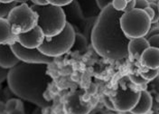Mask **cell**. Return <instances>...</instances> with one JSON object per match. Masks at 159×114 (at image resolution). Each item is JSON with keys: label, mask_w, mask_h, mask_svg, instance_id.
<instances>
[{"label": "cell", "mask_w": 159, "mask_h": 114, "mask_svg": "<svg viewBox=\"0 0 159 114\" xmlns=\"http://www.w3.org/2000/svg\"><path fill=\"white\" fill-rule=\"evenodd\" d=\"M122 14L123 12L116 11L109 5L100 11L94 22L90 42L100 56L111 60H122L129 57V39L120 26Z\"/></svg>", "instance_id": "cell-1"}, {"label": "cell", "mask_w": 159, "mask_h": 114, "mask_svg": "<svg viewBox=\"0 0 159 114\" xmlns=\"http://www.w3.org/2000/svg\"><path fill=\"white\" fill-rule=\"evenodd\" d=\"M48 64L20 62L10 69L7 74L9 89L20 99L48 108L52 103L44 98V93L51 82L47 74Z\"/></svg>", "instance_id": "cell-2"}, {"label": "cell", "mask_w": 159, "mask_h": 114, "mask_svg": "<svg viewBox=\"0 0 159 114\" xmlns=\"http://www.w3.org/2000/svg\"><path fill=\"white\" fill-rule=\"evenodd\" d=\"M31 7L38 16L37 25L45 37L55 36L64 29L67 18L62 7L50 4L45 6L33 5Z\"/></svg>", "instance_id": "cell-3"}, {"label": "cell", "mask_w": 159, "mask_h": 114, "mask_svg": "<svg viewBox=\"0 0 159 114\" xmlns=\"http://www.w3.org/2000/svg\"><path fill=\"white\" fill-rule=\"evenodd\" d=\"M120 26L125 35L130 40L146 37L151 30L152 23L151 18L145 11L134 8L122 14Z\"/></svg>", "instance_id": "cell-4"}, {"label": "cell", "mask_w": 159, "mask_h": 114, "mask_svg": "<svg viewBox=\"0 0 159 114\" xmlns=\"http://www.w3.org/2000/svg\"><path fill=\"white\" fill-rule=\"evenodd\" d=\"M75 30L69 22L66 23L64 29L55 36L44 37L43 43L38 48L40 52L52 58L61 56L73 47L75 42Z\"/></svg>", "instance_id": "cell-5"}, {"label": "cell", "mask_w": 159, "mask_h": 114, "mask_svg": "<svg viewBox=\"0 0 159 114\" xmlns=\"http://www.w3.org/2000/svg\"><path fill=\"white\" fill-rule=\"evenodd\" d=\"M15 35L26 33L37 26L38 16L26 3L17 5L7 18Z\"/></svg>", "instance_id": "cell-6"}, {"label": "cell", "mask_w": 159, "mask_h": 114, "mask_svg": "<svg viewBox=\"0 0 159 114\" xmlns=\"http://www.w3.org/2000/svg\"><path fill=\"white\" fill-rule=\"evenodd\" d=\"M11 48L20 62L26 63H45L49 64L52 62L53 58L44 55L38 49H29L22 46L17 41L13 42Z\"/></svg>", "instance_id": "cell-7"}, {"label": "cell", "mask_w": 159, "mask_h": 114, "mask_svg": "<svg viewBox=\"0 0 159 114\" xmlns=\"http://www.w3.org/2000/svg\"><path fill=\"white\" fill-rule=\"evenodd\" d=\"M140 92L133 91L131 89L119 90L116 96L111 100L114 110L119 112H130L139 102Z\"/></svg>", "instance_id": "cell-8"}, {"label": "cell", "mask_w": 159, "mask_h": 114, "mask_svg": "<svg viewBox=\"0 0 159 114\" xmlns=\"http://www.w3.org/2000/svg\"><path fill=\"white\" fill-rule=\"evenodd\" d=\"M44 34L39 26H35L34 29L26 33H21L16 35V41L25 48L38 49L44 39Z\"/></svg>", "instance_id": "cell-9"}, {"label": "cell", "mask_w": 159, "mask_h": 114, "mask_svg": "<svg viewBox=\"0 0 159 114\" xmlns=\"http://www.w3.org/2000/svg\"><path fill=\"white\" fill-rule=\"evenodd\" d=\"M20 61L14 53L11 44H0V67L6 70H10L15 67Z\"/></svg>", "instance_id": "cell-10"}, {"label": "cell", "mask_w": 159, "mask_h": 114, "mask_svg": "<svg viewBox=\"0 0 159 114\" xmlns=\"http://www.w3.org/2000/svg\"><path fill=\"white\" fill-rule=\"evenodd\" d=\"M139 61L142 66L148 69L157 70L159 69V49L149 46L141 54Z\"/></svg>", "instance_id": "cell-11"}, {"label": "cell", "mask_w": 159, "mask_h": 114, "mask_svg": "<svg viewBox=\"0 0 159 114\" xmlns=\"http://www.w3.org/2000/svg\"><path fill=\"white\" fill-rule=\"evenodd\" d=\"M153 108V96L147 90L140 92V98L137 105L130 111L132 114H147Z\"/></svg>", "instance_id": "cell-12"}, {"label": "cell", "mask_w": 159, "mask_h": 114, "mask_svg": "<svg viewBox=\"0 0 159 114\" xmlns=\"http://www.w3.org/2000/svg\"><path fill=\"white\" fill-rule=\"evenodd\" d=\"M149 43L148 39L146 37H141V38H135V39H130L128 45V52L129 56L133 57L136 60L140 59L141 54L143 52L148 48Z\"/></svg>", "instance_id": "cell-13"}, {"label": "cell", "mask_w": 159, "mask_h": 114, "mask_svg": "<svg viewBox=\"0 0 159 114\" xmlns=\"http://www.w3.org/2000/svg\"><path fill=\"white\" fill-rule=\"evenodd\" d=\"M16 41V35L14 34L12 27L7 18H0V44L12 43Z\"/></svg>", "instance_id": "cell-14"}, {"label": "cell", "mask_w": 159, "mask_h": 114, "mask_svg": "<svg viewBox=\"0 0 159 114\" xmlns=\"http://www.w3.org/2000/svg\"><path fill=\"white\" fill-rule=\"evenodd\" d=\"M65 111L68 114H88L90 108L81 103L78 97H72L65 104Z\"/></svg>", "instance_id": "cell-15"}, {"label": "cell", "mask_w": 159, "mask_h": 114, "mask_svg": "<svg viewBox=\"0 0 159 114\" xmlns=\"http://www.w3.org/2000/svg\"><path fill=\"white\" fill-rule=\"evenodd\" d=\"M65 7H66V11L64 12L65 13L67 12L68 14H70V17L72 18L74 22H80V23L85 22L86 18L77 0H73L70 5L66 6Z\"/></svg>", "instance_id": "cell-16"}, {"label": "cell", "mask_w": 159, "mask_h": 114, "mask_svg": "<svg viewBox=\"0 0 159 114\" xmlns=\"http://www.w3.org/2000/svg\"><path fill=\"white\" fill-rule=\"evenodd\" d=\"M147 91H148L153 97V108L159 110V74L152 81L147 83Z\"/></svg>", "instance_id": "cell-17"}, {"label": "cell", "mask_w": 159, "mask_h": 114, "mask_svg": "<svg viewBox=\"0 0 159 114\" xmlns=\"http://www.w3.org/2000/svg\"><path fill=\"white\" fill-rule=\"evenodd\" d=\"M17 5H18V3L16 1L12 2V3H7V4L0 3V18H7L10 12Z\"/></svg>", "instance_id": "cell-18"}, {"label": "cell", "mask_w": 159, "mask_h": 114, "mask_svg": "<svg viewBox=\"0 0 159 114\" xmlns=\"http://www.w3.org/2000/svg\"><path fill=\"white\" fill-rule=\"evenodd\" d=\"M6 107H7V112L9 113L13 111L16 110H23L24 111V104L20 99H10L6 103Z\"/></svg>", "instance_id": "cell-19"}, {"label": "cell", "mask_w": 159, "mask_h": 114, "mask_svg": "<svg viewBox=\"0 0 159 114\" xmlns=\"http://www.w3.org/2000/svg\"><path fill=\"white\" fill-rule=\"evenodd\" d=\"M128 1L127 0H112L111 6L116 11H119V12H123L126 9Z\"/></svg>", "instance_id": "cell-20"}, {"label": "cell", "mask_w": 159, "mask_h": 114, "mask_svg": "<svg viewBox=\"0 0 159 114\" xmlns=\"http://www.w3.org/2000/svg\"><path fill=\"white\" fill-rule=\"evenodd\" d=\"M159 74V69L157 70H152V69H148V71L147 72H145V73H140V75L147 81V82H150V81H152L153 79H155L157 75Z\"/></svg>", "instance_id": "cell-21"}, {"label": "cell", "mask_w": 159, "mask_h": 114, "mask_svg": "<svg viewBox=\"0 0 159 114\" xmlns=\"http://www.w3.org/2000/svg\"><path fill=\"white\" fill-rule=\"evenodd\" d=\"M45 1L50 5L63 7H66V6L70 5L73 0H45Z\"/></svg>", "instance_id": "cell-22"}, {"label": "cell", "mask_w": 159, "mask_h": 114, "mask_svg": "<svg viewBox=\"0 0 159 114\" xmlns=\"http://www.w3.org/2000/svg\"><path fill=\"white\" fill-rule=\"evenodd\" d=\"M149 6L155 11V16L151 21V23H152V25L153 24H157L159 22V9L158 6H157V2H149Z\"/></svg>", "instance_id": "cell-23"}, {"label": "cell", "mask_w": 159, "mask_h": 114, "mask_svg": "<svg viewBox=\"0 0 159 114\" xmlns=\"http://www.w3.org/2000/svg\"><path fill=\"white\" fill-rule=\"evenodd\" d=\"M149 7V1L148 0H136V5H135V8L141 9V10H145L147 7Z\"/></svg>", "instance_id": "cell-24"}, {"label": "cell", "mask_w": 159, "mask_h": 114, "mask_svg": "<svg viewBox=\"0 0 159 114\" xmlns=\"http://www.w3.org/2000/svg\"><path fill=\"white\" fill-rule=\"evenodd\" d=\"M95 1H96V4L100 11L104 9L107 6L111 5V3H112V0H95Z\"/></svg>", "instance_id": "cell-25"}, {"label": "cell", "mask_w": 159, "mask_h": 114, "mask_svg": "<svg viewBox=\"0 0 159 114\" xmlns=\"http://www.w3.org/2000/svg\"><path fill=\"white\" fill-rule=\"evenodd\" d=\"M131 80L136 83V84H139V85H142V84H147L148 82H147L141 75L140 76H137V75H131L130 76Z\"/></svg>", "instance_id": "cell-26"}, {"label": "cell", "mask_w": 159, "mask_h": 114, "mask_svg": "<svg viewBox=\"0 0 159 114\" xmlns=\"http://www.w3.org/2000/svg\"><path fill=\"white\" fill-rule=\"evenodd\" d=\"M8 71L9 70H6V69H3V68L0 67V83H2L4 81L7 80Z\"/></svg>", "instance_id": "cell-27"}, {"label": "cell", "mask_w": 159, "mask_h": 114, "mask_svg": "<svg viewBox=\"0 0 159 114\" xmlns=\"http://www.w3.org/2000/svg\"><path fill=\"white\" fill-rule=\"evenodd\" d=\"M135 5H136V0H130L128 2L127 4V7H126V9L124 12H128V11L132 10L135 8Z\"/></svg>", "instance_id": "cell-28"}, {"label": "cell", "mask_w": 159, "mask_h": 114, "mask_svg": "<svg viewBox=\"0 0 159 114\" xmlns=\"http://www.w3.org/2000/svg\"><path fill=\"white\" fill-rule=\"evenodd\" d=\"M144 11L148 15V16L151 18V21H152V19H153V18H154V16H155V11H154V9L149 6L148 7H147V8H146Z\"/></svg>", "instance_id": "cell-29"}, {"label": "cell", "mask_w": 159, "mask_h": 114, "mask_svg": "<svg viewBox=\"0 0 159 114\" xmlns=\"http://www.w3.org/2000/svg\"><path fill=\"white\" fill-rule=\"evenodd\" d=\"M34 5L35 6H45L48 5V3L45 0H30Z\"/></svg>", "instance_id": "cell-30"}, {"label": "cell", "mask_w": 159, "mask_h": 114, "mask_svg": "<svg viewBox=\"0 0 159 114\" xmlns=\"http://www.w3.org/2000/svg\"><path fill=\"white\" fill-rule=\"evenodd\" d=\"M0 114H7L6 103H4L3 102H0Z\"/></svg>", "instance_id": "cell-31"}, {"label": "cell", "mask_w": 159, "mask_h": 114, "mask_svg": "<svg viewBox=\"0 0 159 114\" xmlns=\"http://www.w3.org/2000/svg\"><path fill=\"white\" fill-rule=\"evenodd\" d=\"M7 114H25V112L23 110H16V111H13Z\"/></svg>", "instance_id": "cell-32"}, {"label": "cell", "mask_w": 159, "mask_h": 114, "mask_svg": "<svg viewBox=\"0 0 159 114\" xmlns=\"http://www.w3.org/2000/svg\"><path fill=\"white\" fill-rule=\"evenodd\" d=\"M16 0H0V3H5V4H7V3H12V2H15Z\"/></svg>", "instance_id": "cell-33"}, {"label": "cell", "mask_w": 159, "mask_h": 114, "mask_svg": "<svg viewBox=\"0 0 159 114\" xmlns=\"http://www.w3.org/2000/svg\"><path fill=\"white\" fill-rule=\"evenodd\" d=\"M17 3H20V4H23V3H25L26 1H28V0H16Z\"/></svg>", "instance_id": "cell-34"}, {"label": "cell", "mask_w": 159, "mask_h": 114, "mask_svg": "<svg viewBox=\"0 0 159 114\" xmlns=\"http://www.w3.org/2000/svg\"><path fill=\"white\" fill-rule=\"evenodd\" d=\"M149 2H157L156 0H148Z\"/></svg>", "instance_id": "cell-35"}, {"label": "cell", "mask_w": 159, "mask_h": 114, "mask_svg": "<svg viewBox=\"0 0 159 114\" xmlns=\"http://www.w3.org/2000/svg\"><path fill=\"white\" fill-rule=\"evenodd\" d=\"M157 6H158V9H159V1H157Z\"/></svg>", "instance_id": "cell-36"}, {"label": "cell", "mask_w": 159, "mask_h": 114, "mask_svg": "<svg viewBox=\"0 0 159 114\" xmlns=\"http://www.w3.org/2000/svg\"><path fill=\"white\" fill-rule=\"evenodd\" d=\"M127 1H128V2H129V1H130V0H127Z\"/></svg>", "instance_id": "cell-37"}, {"label": "cell", "mask_w": 159, "mask_h": 114, "mask_svg": "<svg viewBox=\"0 0 159 114\" xmlns=\"http://www.w3.org/2000/svg\"><path fill=\"white\" fill-rule=\"evenodd\" d=\"M156 1H157H157H159V0H156Z\"/></svg>", "instance_id": "cell-38"}]
</instances>
